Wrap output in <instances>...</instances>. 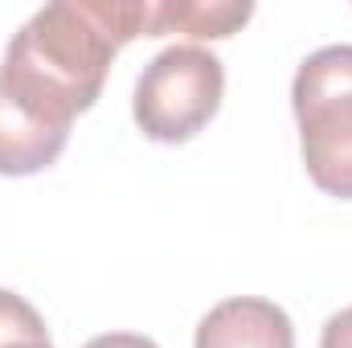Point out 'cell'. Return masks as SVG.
I'll return each mask as SVG.
<instances>
[{"label": "cell", "mask_w": 352, "mask_h": 348, "mask_svg": "<svg viewBox=\"0 0 352 348\" xmlns=\"http://www.w3.org/2000/svg\"><path fill=\"white\" fill-rule=\"evenodd\" d=\"M192 348H295V324L274 299L234 295L201 316Z\"/></svg>", "instance_id": "cell-5"}, {"label": "cell", "mask_w": 352, "mask_h": 348, "mask_svg": "<svg viewBox=\"0 0 352 348\" xmlns=\"http://www.w3.org/2000/svg\"><path fill=\"white\" fill-rule=\"evenodd\" d=\"M12 348H54L50 340H33V345H12Z\"/></svg>", "instance_id": "cell-10"}, {"label": "cell", "mask_w": 352, "mask_h": 348, "mask_svg": "<svg viewBox=\"0 0 352 348\" xmlns=\"http://www.w3.org/2000/svg\"><path fill=\"white\" fill-rule=\"evenodd\" d=\"M70 127L33 111L0 74V176H33L58 164Z\"/></svg>", "instance_id": "cell-4"}, {"label": "cell", "mask_w": 352, "mask_h": 348, "mask_svg": "<svg viewBox=\"0 0 352 348\" xmlns=\"http://www.w3.org/2000/svg\"><path fill=\"white\" fill-rule=\"evenodd\" d=\"M82 348H160V345L148 340V336H135V332H107V336L87 340Z\"/></svg>", "instance_id": "cell-9"}, {"label": "cell", "mask_w": 352, "mask_h": 348, "mask_svg": "<svg viewBox=\"0 0 352 348\" xmlns=\"http://www.w3.org/2000/svg\"><path fill=\"white\" fill-rule=\"evenodd\" d=\"M33 340H50L45 320L37 316V307L29 299H21L16 291L0 287V348L33 345Z\"/></svg>", "instance_id": "cell-7"}, {"label": "cell", "mask_w": 352, "mask_h": 348, "mask_svg": "<svg viewBox=\"0 0 352 348\" xmlns=\"http://www.w3.org/2000/svg\"><path fill=\"white\" fill-rule=\"evenodd\" d=\"M291 111L311 184L352 201V45H324L303 58L291 83Z\"/></svg>", "instance_id": "cell-2"}, {"label": "cell", "mask_w": 352, "mask_h": 348, "mask_svg": "<svg viewBox=\"0 0 352 348\" xmlns=\"http://www.w3.org/2000/svg\"><path fill=\"white\" fill-rule=\"evenodd\" d=\"M221 98H226L221 58L188 41L160 50L144 66L131 98V115L152 144H188L197 131L209 127Z\"/></svg>", "instance_id": "cell-3"}, {"label": "cell", "mask_w": 352, "mask_h": 348, "mask_svg": "<svg viewBox=\"0 0 352 348\" xmlns=\"http://www.w3.org/2000/svg\"><path fill=\"white\" fill-rule=\"evenodd\" d=\"M254 17V4H226V0H156V25L152 37L164 33H188L201 41H221L234 37L246 21Z\"/></svg>", "instance_id": "cell-6"}, {"label": "cell", "mask_w": 352, "mask_h": 348, "mask_svg": "<svg viewBox=\"0 0 352 348\" xmlns=\"http://www.w3.org/2000/svg\"><path fill=\"white\" fill-rule=\"evenodd\" d=\"M156 0H58L37 8L4 50V83L54 123H74L102 94L115 54L152 37Z\"/></svg>", "instance_id": "cell-1"}, {"label": "cell", "mask_w": 352, "mask_h": 348, "mask_svg": "<svg viewBox=\"0 0 352 348\" xmlns=\"http://www.w3.org/2000/svg\"><path fill=\"white\" fill-rule=\"evenodd\" d=\"M320 348H352V303L340 307L336 316H328V324L320 332Z\"/></svg>", "instance_id": "cell-8"}]
</instances>
